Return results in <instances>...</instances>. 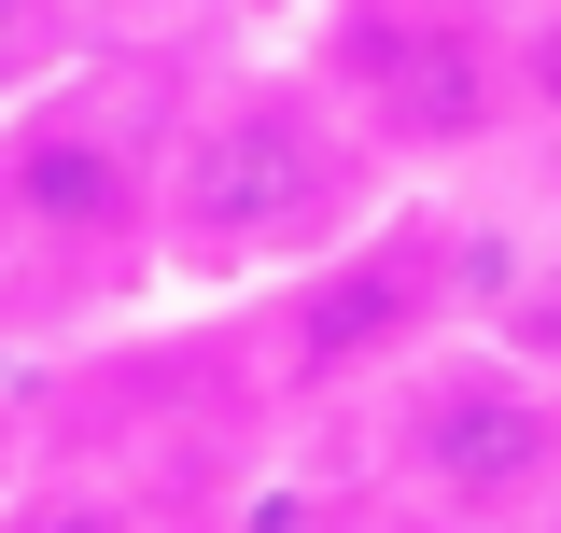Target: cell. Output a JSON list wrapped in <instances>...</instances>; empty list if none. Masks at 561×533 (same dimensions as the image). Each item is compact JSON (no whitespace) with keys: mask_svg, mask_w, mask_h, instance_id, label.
<instances>
[{"mask_svg":"<svg viewBox=\"0 0 561 533\" xmlns=\"http://www.w3.org/2000/svg\"><path fill=\"white\" fill-rule=\"evenodd\" d=\"M393 211L379 140L323 99L309 57H239L169 99L154 155V281L183 295H280L323 253H351Z\"/></svg>","mask_w":561,"mask_h":533,"instance_id":"1","label":"cell"},{"mask_svg":"<svg viewBox=\"0 0 561 533\" xmlns=\"http://www.w3.org/2000/svg\"><path fill=\"white\" fill-rule=\"evenodd\" d=\"M309 70L351 127L379 140V169H478L519 140V14L505 0H323Z\"/></svg>","mask_w":561,"mask_h":533,"instance_id":"2","label":"cell"},{"mask_svg":"<svg viewBox=\"0 0 561 533\" xmlns=\"http://www.w3.org/2000/svg\"><path fill=\"white\" fill-rule=\"evenodd\" d=\"M379 450L421 520L519 533L561 491V365H534L519 337H435L379 379Z\"/></svg>","mask_w":561,"mask_h":533,"instance_id":"3","label":"cell"},{"mask_svg":"<svg viewBox=\"0 0 561 533\" xmlns=\"http://www.w3.org/2000/svg\"><path fill=\"white\" fill-rule=\"evenodd\" d=\"M154 155H169V113L84 70L0 99V239L43 266H154Z\"/></svg>","mask_w":561,"mask_h":533,"instance_id":"4","label":"cell"},{"mask_svg":"<svg viewBox=\"0 0 561 533\" xmlns=\"http://www.w3.org/2000/svg\"><path fill=\"white\" fill-rule=\"evenodd\" d=\"M463 253L435 239V225H365L351 253H323L309 281H280V379L295 394H379L393 365H421L435 337H463Z\"/></svg>","mask_w":561,"mask_h":533,"instance_id":"5","label":"cell"},{"mask_svg":"<svg viewBox=\"0 0 561 533\" xmlns=\"http://www.w3.org/2000/svg\"><path fill=\"white\" fill-rule=\"evenodd\" d=\"M0 533H154V520L99 477H0Z\"/></svg>","mask_w":561,"mask_h":533,"instance_id":"6","label":"cell"},{"mask_svg":"<svg viewBox=\"0 0 561 533\" xmlns=\"http://www.w3.org/2000/svg\"><path fill=\"white\" fill-rule=\"evenodd\" d=\"M70 29H84V0H0V99L57 84V70H70Z\"/></svg>","mask_w":561,"mask_h":533,"instance_id":"7","label":"cell"},{"mask_svg":"<svg viewBox=\"0 0 561 533\" xmlns=\"http://www.w3.org/2000/svg\"><path fill=\"white\" fill-rule=\"evenodd\" d=\"M519 140H548V155H561V0L519 14Z\"/></svg>","mask_w":561,"mask_h":533,"instance_id":"8","label":"cell"},{"mask_svg":"<svg viewBox=\"0 0 561 533\" xmlns=\"http://www.w3.org/2000/svg\"><path fill=\"white\" fill-rule=\"evenodd\" d=\"M519 533H561V491H548V506H534V520H519Z\"/></svg>","mask_w":561,"mask_h":533,"instance_id":"9","label":"cell"}]
</instances>
